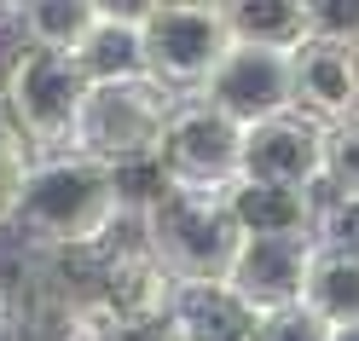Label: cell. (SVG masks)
<instances>
[{
	"mask_svg": "<svg viewBox=\"0 0 359 341\" xmlns=\"http://www.w3.org/2000/svg\"><path fill=\"white\" fill-rule=\"evenodd\" d=\"M319 249H348L359 255V197H342V191H325L319 197V232H313Z\"/></svg>",
	"mask_w": 359,
	"mask_h": 341,
	"instance_id": "cell-17",
	"label": "cell"
},
{
	"mask_svg": "<svg viewBox=\"0 0 359 341\" xmlns=\"http://www.w3.org/2000/svg\"><path fill=\"white\" fill-rule=\"evenodd\" d=\"M140 237L174 272L180 289H220L232 278L238 249H243V232L226 209V197L180 191V186L156 191L140 209Z\"/></svg>",
	"mask_w": 359,
	"mask_h": 341,
	"instance_id": "cell-2",
	"label": "cell"
},
{
	"mask_svg": "<svg viewBox=\"0 0 359 341\" xmlns=\"http://www.w3.org/2000/svg\"><path fill=\"white\" fill-rule=\"evenodd\" d=\"M330 341H359V324L353 330H330Z\"/></svg>",
	"mask_w": 359,
	"mask_h": 341,
	"instance_id": "cell-22",
	"label": "cell"
},
{
	"mask_svg": "<svg viewBox=\"0 0 359 341\" xmlns=\"http://www.w3.org/2000/svg\"><path fill=\"white\" fill-rule=\"evenodd\" d=\"M29 168H35V151L24 145V133L12 127V116L0 110V232H12V214H18Z\"/></svg>",
	"mask_w": 359,
	"mask_h": 341,
	"instance_id": "cell-16",
	"label": "cell"
},
{
	"mask_svg": "<svg viewBox=\"0 0 359 341\" xmlns=\"http://www.w3.org/2000/svg\"><path fill=\"white\" fill-rule=\"evenodd\" d=\"M0 341H24V301L0 284Z\"/></svg>",
	"mask_w": 359,
	"mask_h": 341,
	"instance_id": "cell-21",
	"label": "cell"
},
{
	"mask_svg": "<svg viewBox=\"0 0 359 341\" xmlns=\"http://www.w3.org/2000/svg\"><path fill=\"white\" fill-rule=\"evenodd\" d=\"M180 110V93L163 87L156 76H133V81H93L76 122V156H93L104 168H140L156 162V145Z\"/></svg>",
	"mask_w": 359,
	"mask_h": 341,
	"instance_id": "cell-4",
	"label": "cell"
},
{
	"mask_svg": "<svg viewBox=\"0 0 359 341\" xmlns=\"http://www.w3.org/2000/svg\"><path fill=\"white\" fill-rule=\"evenodd\" d=\"M215 104L220 116H232L238 127H261L273 116H290L296 110V53H278V47H238L220 58V70L203 81V93H191Z\"/></svg>",
	"mask_w": 359,
	"mask_h": 341,
	"instance_id": "cell-7",
	"label": "cell"
},
{
	"mask_svg": "<svg viewBox=\"0 0 359 341\" xmlns=\"http://www.w3.org/2000/svg\"><path fill=\"white\" fill-rule=\"evenodd\" d=\"M76 64H81L87 81H133V76H145V29H140V6H133V12L104 6L99 29L87 35V47L76 53Z\"/></svg>",
	"mask_w": 359,
	"mask_h": 341,
	"instance_id": "cell-12",
	"label": "cell"
},
{
	"mask_svg": "<svg viewBox=\"0 0 359 341\" xmlns=\"http://www.w3.org/2000/svg\"><path fill=\"white\" fill-rule=\"evenodd\" d=\"M296 110L330 133L359 122V47L336 41H307L296 53Z\"/></svg>",
	"mask_w": 359,
	"mask_h": 341,
	"instance_id": "cell-10",
	"label": "cell"
},
{
	"mask_svg": "<svg viewBox=\"0 0 359 341\" xmlns=\"http://www.w3.org/2000/svg\"><path fill=\"white\" fill-rule=\"evenodd\" d=\"M307 29L313 41L359 47V0H307Z\"/></svg>",
	"mask_w": 359,
	"mask_h": 341,
	"instance_id": "cell-18",
	"label": "cell"
},
{
	"mask_svg": "<svg viewBox=\"0 0 359 341\" xmlns=\"http://www.w3.org/2000/svg\"><path fill=\"white\" fill-rule=\"evenodd\" d=\"M313 255H319L313 237H243L238 260H232V278H226V295L250 318L290 312V307L307 301Z\"/></svg>",
	"mask_w": 359,
	"mask_h": 341,
	"instance_id": "cell-8",
	"label": "cell"
},
{
	"mask_svg": "<svg viewBox=\"0 0 359 341\" xmlns=\"http://www.w3.org/2000/svg\"><path fill=\"white\" fill-rule=\"evenodd\" d=\"M243 341H330V330L313 318L307 307H290V312H266V318H250Z\"/></svg>",
	"mask_w": 359,
	"mask_h": 341,
	"instance_id": "cell-19",
	"label": "cell"
},
{
	"mask_svg": "<svg viewBox=\"0 0 359 341\" xmlns=\"http://www.w3.org/2000/svg\"><path fill=\"white\" fill-rule=\"evenodd\" d=\"M128 220L133 209H128L122 174L93 162V156L58 151V156H35L12 232L41 255H70V249H104Z\"/></svg>",
	"mask_w": 359,
	"mask_h": 341,
	"instance_id": "cell-1",
	"label": "cell"
},
{
	"mask_svg": "<svg viewBox=\"0 0 359 341\" xmlns=\"http://www.w3.org/2000/svg\"><path fill=\"white\" fill-rule=\"evenodd\" d=\"M99 18H104L99 0H35V6H18V41L76 58L87 35L99 29Z\"/></svg>",
	"mask_w": 359,
	"mask_h": 341,
	"instance_id": "cell-13",
	"label": "cell"
},
{
	"mask_svg": "<svg viewBox=\"0 0 359 341\" xmlns=\"http://www.w3.org/2000/svg\"><path fill=\"white\" fill-rule=\"evenodd\" d=\"M140 29H145V76L174 87L180 99L203 93V81L220 70V58L238 47L226 6H203V0L140 6Z\"/></svg>",
	"mask_w": 359,
	"mask_h": 341,
	"instance_id": "cell-5",
	"label": "cell"
},
{
	"mask_svg": "<svg viewBox=\"0 0 359 341\" xmlns=\"http://www.w3.org/2000/svg\"><path fill=\"white\" fill-rule=\"evenodd\" d=\"M243 179H266V186H290V191H325L330 186V127L302 116V110L250 127Z\"/></svg>",
	"mask_w": 359,
	"mask_h": 341,
	"instance_id": "cell-9",
	"label": "cell"
},
{
	"mask_svg": "<svg viewBox=\"0 0 359 341\" xmlns=\"http://www.w3.org/2000/svg\"><path fill=\"white\" fill-rule=\"evenodd\" d=\"M87 81L76 58L12 41L6 64H0V110L12 116V127L24 133V145L35 156H58L76 145V122L87 104Z\"/></svg>",
	"mask_w": 359,
	"mask_h": 341,
	"instance_id": "cell-3",
	"label": "cell"
},
{
	"mask_svg": "<svg viewBox=\"0 0 359 341\" xmlns=\"http://www.w3.org/2000/svg\"><path fill=\"white\" fill-rule=\"evenodd\" d=\"M325 191L359 197V122H348V127L330 133V186Z\"/></svg>",
	"mask_w": 359,
	"mask_h": 341,
	"instance_id": "cell-20",
	"label": "cell"
},
{
	"mask_svg": "<svg viewBox=\"0 0 359 341\" xmlns=\"http://www.w3.org/2000/svg\"><path fill=\"white\" fill-rule=\"evenodd\" d=\"M302 307L325 330H353L359 324V255H348V249H319Z\"/></svg>",
	"mask_w": 359,
	"mask_h": 341,
	"instance_id": "cell-14",
	"label": "cell"
},
{
	"mask_svg": "<svg viewBox=\"0 0 359 341\" xmlns=\"http://www.w3.org/2000/svg\"><path fill=\"white\" fill-rule=\"evenodd\" d=\"M232 35L250 47H278V53H302L313 29H307V0H238L226 6Z\"/></svg>",
	"mask_w": 359,
	"mask_h": 341,
	"instance_id": "cell-15",
	"label": "cell"
},
{
	"mask_svg": "<svg viewBox=\"0 0 359 341\" xmlns=\"http://www.w3.org/2000/svg\"><path fill=\"white\" fill-rule=\"evenodd\" d=\"M243 145H250V127H238L232 116H220L203 99H180L163 145H156V168L180 191L226 197L243 179Z\"/></svg>",
	"mask_w": 359,
	"mask_h": 341,
	"instance_id": "cell-6",
	"label": "cell"
},
{
	"mask_svg": "<svg viewBox=\"0 0 359 341\" xmlns=\"http://www.w3.org/2000/svg\"><path fill=\"white\" fill-rule=\"evenodd\" d=\"M319 197L325 191H290L266 179H238L226 191V209L243 237H313L319 232Z\"/></svg>",
	"mask_w": 359,
	"mask_h": 341,
	"instance_id": "cell-11",
	"label": "cell"
}]
</instances>
